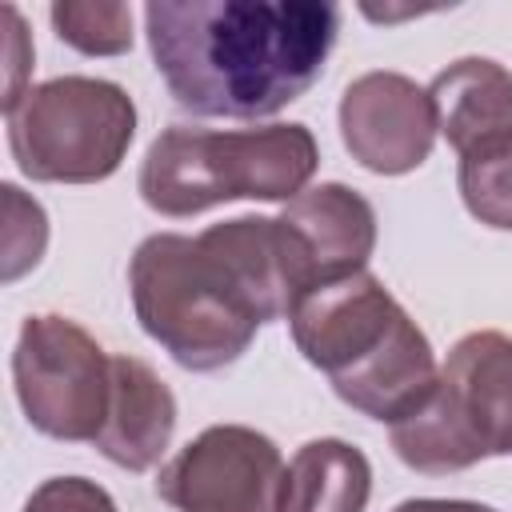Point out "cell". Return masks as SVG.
Here are the masks:
<instances>
[{"label":"cell","mask_w":512,"mask_h":512,"mask_svg":"<svg viewBox=\"0 0 512 512\" xmlns=\"http://www.w3.org/2000/svg\"><path fill=\"white\" fill-rule=\"evenodd\" d=\"M320 148L308 124L164 128L140 160V200L184 220L228 200H292L316 176Z\"/></svg>","instance_id":"obj_4"},{"label":"cell","mask_w":512,"mask_h":512,"mask_svg":"<svg viewBox=\"0 0 512 512\" xmlns=\"http://www.w3.org/2000/svg\"><path fill=\"white\" fill-rule=\"evenodd\" d=\"M372 496L368 456L336 436H320L296 448L284 476L280 512H364Z\"/></svg>","instance_id":"obj_13"},{"label":"cell","mask_w":512,"mask_h":512,"mask_svg":"<svg viewBox=\"0 0 512 512\" xmlns=\"http://www.w3.org/2000/svg\"><path fill=\"white\" fill-rule=\"evenodd\" d=\"M176 432L172 388L136 356H112V400L108 420L96 436V452L128 472H148L160 464Z\"/></svg>","instance_id":"obj_11"},{"label":"cell","mask_w":512,"mask_h":512,"mask_svg":"<svg viewBox=\"0 0 512 512\" xmlns=\"http://www.w3.org/2000/svg\"><path fill=\"white\" fill-rule=\"evenodd\" d=\"M144 32L180 108L260 120L320 80L340 36V8L328 0H152Z\"/></svg>","instance_id":"obj_2"},{"label":"cell","mask_w":512,"mask_h":512,"mask_svg":"<svg viewBox=\"0 0 512 512\" xmlns=\"http://www.w3.org/2000/svg\"><path fill=\"white\" fill-rule=\"evenodd\" d=\"M288 328L300 356L328 376L332 392L388 428L412 416L436 388L440 368L428 336L372 272L304 292Z\"/></svg>","instance_id":"obj_3"},{"label":"cell","mask_w":512,"mask_h":512,"mask_svg":"<svg viewBox=\"0 0 512 512\" xmlns=\"http://www.w3.org/2000/svg\"><path fill=\"white\" fill-rule=\"evenodd\" d=\"M4 120L16 168L40 184L108 180L136 140L132 96L100 76H52L28 84Z\"/></svg>","instance_id":"obj_6"},{"label":"cell","mask_w":512,"mask_h":512,"mask_svg":"<svg viewBox=\"0 0 512 512\" xmlns=\"http://www.w3.org/2000/svg\"><path fill=\"white\" fill-rule=\"evenodd\" d=\"M392 448L428 476L512 456V336L492 328L460 336L428 400L392 424Z\"/></svg>","instance_id":"obj_5"},{"label":"cell","mask_w":512,"mask_h":512,"mask_svg":"<svg viewBox=\"0 0 512 512\" xmlns=\"http://www.w3.org/2000/svg\"><path fill=\"white\" fill-rule=\"evenodd\" d=\"M20 512H120L112 492L88 476H52L44 480Z\"/></svg>","instance_id":"obj_17"},{"label":"cell","mask_w":512,"mask_h":512,"mask_svg":"<svg viewBox=\"0 0 512 512\" xmlns=\"http://www.w3.org/2000/svg\"><path fill=\"white\" fill-rule=\"evenodd\" d=\"M140 328L188 372L236 364L256 328L288 320L296 280L276 216H236L200 236L156 232L128 260Z\"/></svg>","instance_id":"obj_1"},{"label":"cell","mask_w":512,"mask_h":512,"mask_svg":"<svg viewBox=\"0 0 512 512\" xmlns=\"http://www.w3.org/2000/svg\"><path fill=\"white\" fill-rule=\"evenodd\" d=\"M428 88L404 72H364L340 96V136L352 160L376 176L416 172L436 144Z\"/></svg>","instance_id":"obj_9"},{"label":"cell","mask_w":512,"mask_h":512,"mask_svg":"<svg viewBox=\"0 0 512 512\" xmlns=\"http://www.w3.org/2000/svg\"><path fill=\"white\" fill-rule=\"evenodd\" d=\"M48 20L84 56H120L132 48V8L120 0H56Z\"/></svg>","instance_id":"obj_15"},{"label":"cell","mask_w":512,"mask_h":512,"mask_svg":"<svg viewBox=\"0 0 512 512\" xmlns=\"http://www.w3.org/2000/svg\"><path fill=\"white\" fill-rule=\"evenodd\" d=\"M12 388L36 432L96 444L112 400V356L60 312L28 316L12 348Z\"/></svg>","instance_id":"obj_7"},{"label":"cell","mask_w":512,"mask_h":512,"mask_svg":"<svg viewBox=\"0 0 512 512\" xmlns=\"http://www.w3.org/2000/svg\"><path fill=\"white\" fill-rule=\"evenodd\" d=\"M4 24H8V32H4V64H8V76H4V112H12L16 104H20V96L28 92L24 88V72H28V64H32V40H28V32H24V20H20V12L8 4L4 8Z\"/></svg>","instance_id":"obj_18"},{"label":"cell","mask_w":512,"mask_h":512,"mask_svg":"<svg viewBox=\"0 0 512 512\" xmlns=\"http://www.w3.org/2000/svg\"><path fill=\"white\" fill-rule=\"evenodd\" d=\"M392 512H500L492 504H476V500H440V496H416V500H400Z\"/></svg>","instance_id":"obj_19"},{"label":"cell","mask_w":512,"mask_h":512,"mask_svg":"<svg viewBox=\"0 0 512 512\" xmlns=\"http://www.w3.org/2000/svg\"><path fill=\"white\" fill-rule=\"evenodd\" d=\"M440 136L464 156L468 148L512 132V72L488 56H460L428 84Z\"/></svg>","instance_id":"obj_12"},{"label":"cell","mask_w":512,"mask_h":512,"mask_svg":"<svg viewBox=\"0 0 512 512\" xmlns=\"http://www.w3.org/2000/svg\"><path fill=\"white\" fill-rule=\"evenodd\" d=\"M284 456L248 424H212L156 476V496L176 512H280Z\"/></svg>","instance_id":"obj_8"},{"label":"cell","mask_w":512,"mask_h":512,"mask_svg":"<svg viewBox=\"0 0 512 512\" xmlns=\"http://www.w3.org/2000/svg\"><path fill=\"white\" fill-rule=\"evenodd\" d=\"M280 224L296 252L304 292L368 272L376 248V208L356 188L340 180L304 188L284 204Z\"/></svg>","instance_id":"obj_10"},{"label":"cell","mask_w":512,"mask_h":512,"mask_svg":"<svg viewBox=\"0 0 512 512\" xmlns=\"http://www.w3.org/2000/svg\"><path fill=\"white\" fill-rule=\"evenodd\" d=\"M0 192H4V268H0V280L12 284L28 268L40 264V256L48 248V216L16 184H0Z\"/></svg>","instance_id":"obj_16"},{"label":"cell","mask_w":512,"mask_h":512,"mask_svg":"<svg viewBox=\"0 0 512 512\" xmlns=\"http://www.w3.org/2000/svg\"><path fill=\"white\" fill-rule=\"evenodd\" d=\"M456 188L480 224L512 232V132L468 148L456 168Z\"/></svg>","instance_id":"obj_14"}]
</instances>
